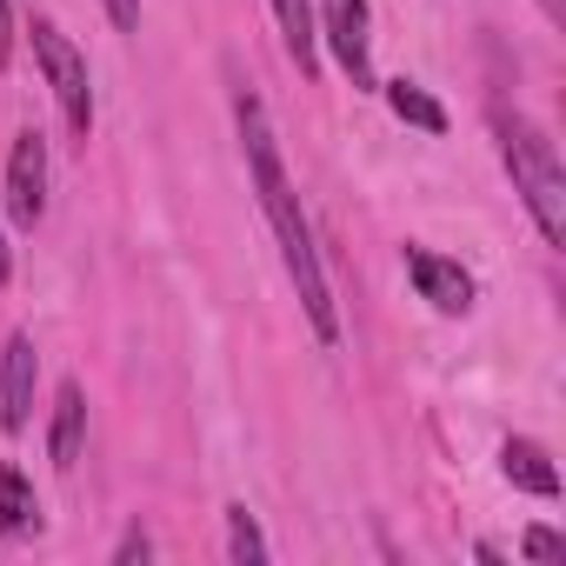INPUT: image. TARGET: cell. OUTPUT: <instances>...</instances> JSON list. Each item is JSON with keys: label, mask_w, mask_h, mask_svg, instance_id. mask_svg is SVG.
Returning a JSON list of instances; mask_svg holds the SVG:
<instances>
[{"label": "cell", "mask_w": 566, "mask_h": 566, "mask_svg": "<svg viewBox=\"0 0 566 566\" xmlns=\"http://www.w3.org/2000/svg\"><path fill=\"white\" fill-rule=\"evenodd\" d=\"M233 120H240V147H247V174H253V187H260L266 227H273L280 260H287V273H294V294H301V307H307V321H314L321 347H334V340H340V314H334L327 273H321L314 227H307V213H301V193H294L287 167H280V140H273V127H266V107H260L247 87L233 94Z\"/></svg>", "instance_id": "cell-1"}, {"label": "cell", "mask_w": 566, "mask_h": 566, "mask_svg": "<svg viewBox=\"0 0 566 566\" xmlns=\"http://www.w3.org/2000/svg\"><path fill=\"white\" fill-rule=\"evenodd\" d=\"M493 134H500V160H506L513 193L526 200L539 240H546V247H566V167H559L553 140H546L526 114H500Z\"/></svg>", "instance_id": "cell-2"}, {"label": "cell", "mask_w": 566, "mask_h": 566, "mask_svg": "<svg viewBox=\"0 0 566 566\" xmlns=\"http://www.w3.org/2000/svg\"><path fill=\"white\" fill-rule=\"evenodd\" d=\"M34 61H41V74H48V87H54V101H61L74 140H87V134H94V81H87L81 48H74L54 21H34Z\"/></svg>", "instance_id": "cell-3"}, {"label": "cell", "mask_w": 566, "mask_h": 566, "mask_svg": "<svg viewBox=\"0 0 566 566\" xmlns=\"http://www.w3.org/2000/svg\"><path fill=\"white\" fill-rule=\"evenodd\" d=\"M8 213L21 227H34L48 213V140H41V127L14 134V154H8Z\"/></svg>", "instance_id": "cell-4"}, {"label": "cell", "mask_w": 566, "mask_h": 566, "mask_svg": "<svg viewBox=\"0 0 566 566\" xmlns=\"http://www.w3.org/2000/svg\"><path fill=\"white\" fill-rule=\"evenodd\" d=\"M327 41H334V54H340V67H347V81L354 87H374V41H367V0H321V21H314Z\"/></svg>", "instance_id": "cell-5"}, {"label": "cell", "mask_w": 566, "mask_h": 566, "mask_svg": "<svg viewBox=\"0 0 566 566\" xmlns=\"http://www.w3.org/2000/svg\"><path fill=\"white\" fill-rule=\"evenodd\" d=\"M407 280L420 287V301H433V314H467L473 307V273L433 247H407Z\"/></svg>", "instance_id": "cell-6"}, {"label": "cell", "mask_w": 566, "mask_h": 566, "mask_svg": "<svg viewBox=\"0 0 566 566\" xmlns=\"http://www.w3.org/2000/svg\"><path fill=\"white\" fill-rule=\"evenodd\" d=\"M34 380H41V354L28 334L8 340V354H0V427L21 433L34 420Z\"/></svg>", "instance_id": "cell-7"}, {"label": "cell", "mask_w": 566, "mask_h": 566, "mask_svg": "<svg viewBox=\"0 0 566 566\" xmlns=\"http://www.w3.org/2000/svg\"><path fill=\"white\" fill-rule=\"evenodd\" d=\"M280 41H287V61L301 67V81L321 74V28H314V0H273Z\"/></svg>", "instance_id": "cell-8"}, {"label": "cell", "mask_w": 566, "mask_h": 566, "mask_svg": "<svg viewBox=\"0 0 566 566\" xmlns=\"http://www.w3.org/2000/svg\"><path fill=\"white\" fill-rule=\"evenodd\" d=\"M500 473H506L520 493H539V500L559 493V473H553V460H546L539 440H506V447H500Z\"/></svg>", "instance_id": "cell-9"}, {"label": "cell", "mask_w": 566, "mask_h": 566, "mask_svg": "<svg viewBox=\"0 0 566 566\" xmlns=\"http://www.w3.org/2000/svg\"><path fill=\"white\" fill-rule=\"evenodd\" d=\"M81 433H87V394L67 380V387H61V400H54V433H48L54 467H74V460H81Z\"/></svg>", "instance_id": "cell-10"}, {"label": "cell", "mask_w": 566, "mask_h": 566, "mask_svg": "<svg viewBox=\"0 0 566 566\" xmlns=\"http://www.w3.org/2000/svg\"><path fill=\"white\" fill-rule=\"evenodd\" d=\"M41 526V500L28 486L21 467H0V539H14V533H34Z\"/></svg>", "instance_id": "cell-11"}, {"label": "cell", "mask_w": 566, "mask_h": 566, "mask_svg": "<svg viewBox=\"0 0 566 566\" xmlns=\"http://www.w3.org/2000/svg\"><path fill=\"white\" fill-rule=\"evenodd\" d=\"M387 107H394L407 127H420V134H447V107H440L420 81H387Z\"/></svg>", "instance_id": "cell-12"}, {"label": "cell", "mask_w": 566, "mask_h": 566, "mask_svg": "<svg viewBox=\"0 0 566 566\" xmlns=\"http://www.w3.org/2000/svg\"><path fill=\"white\" fill-rule=\"evenodd\" d=\"M227 553H233L240 566H260V559H266V533H260V520H253L247 506H227Z\"/></svg>", "instance_id": "cell-13"}, {"label": "cell", "mask_w": 566, "mask_h": 566, "mask_svg": "<svg viewBox=\"0 0 566 566\" xmlns=\"http://www.w3.org/2000/svg\"><path fill=\"white\" fill-rule=\"evenodd\" d=\"M526 559H566V546H559V533H546V526H533V533H526Z\"/></svg>", "instance_id": "cell-14"}, {"label": "cell", "mask_w": 566, "mask_h": 566, "mask_svg": "<svg viewBox=\"0 0 566 566\" xmlns=\"http://www.w3.org/2000/svg\"><path fill=\"white\" fill-rule=\"evenodd\" d=\"M147 553H154V539H147L140 526H127V539L114 546V559H120V566H134V559H147Z\"/></svg>", "instance_id": "cell-15"}, {"label": "cell", "mask_w": 566, "mask_h": 566, "mask_svg": "<svg viewBox=\"0 0 566 566\" xmlns=\"http://www.w3.org/2000/svg\"><path fill=\"white\" fill-rule=\"evenodd\" d=\"M101 8H107V21H114L120 34H134V28H140V0H101Z\"/></svg>", "instance_id": "cell-16"}, {"label": "cell", "mask_w": 566, "mask_h": 566, "mask_svg": "<svg viewBox=\"0 0 566 566\" xmlns=\"http://www.w3.org/2000/svg\"><path fill=\"white\" fill-rule=\"evenodd\" d=\"M8 61H14V8L0 0V67H8Z\"/></svg>", "instance_id": "cell-17"}, {"label": "cell", "mask_w": 566, "mask_h": 566, "mask_svg": "<svg viewBox=\"0 0 566 566\" xmlns=\"http://www.w3.org/2000/svg\"><path fill=\"white\" fill-rule=\"evenodd\" d=\"M14 273V260H8V240H0V280H8Z\"/></svg>", "instance_id": "cell-18"}]
</instances>
